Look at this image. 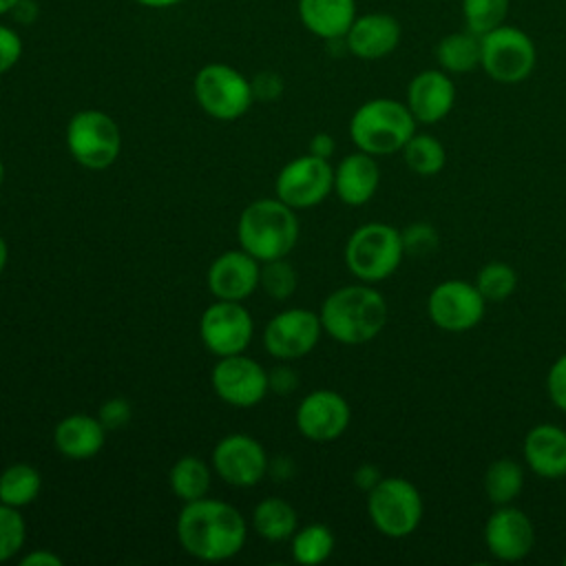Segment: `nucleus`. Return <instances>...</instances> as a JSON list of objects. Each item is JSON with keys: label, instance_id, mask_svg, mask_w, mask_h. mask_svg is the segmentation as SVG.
Returning <instances> with one entry per match:
<instances>
[{"label": "nucleus", "instance_id": "nucleus-12", "mask_svg": "<svg viewBox=\"0 0 566 566\" xmlns=\"http://www.w3.org/2000/svg\"><path fill=\"white\" fill-rule=\"evenodd\" d=\"M323 323L318 312L290 307L274 314L263 327V347L276 360H298L321 340Z\"/></svg>", "mask_w": 566, "mask_h": 566}, {"label": "nucleus", "instance_id": "nucleus-34", "mask_svg": "<svg viewBox=\"0 0 566 566\" xmlns=\"http://www.w3.org/2000/svg\"><path fill=\"white\" fill-rule=\"evenodd\" d=\"M296 270L285 259H272L261 263L259 287L274 301H287L296 292Z\"/></svg>", "mask_w": 566, "mask_h": 566}, {"label": "nucleus", "instance_id": "nucleus-21", "mask_svg": "<svg viewBox=\"0 0 566 566\" xmlns=\"http://www.w3.org/2000/svg\"><path fill=\"white\" fill-rule=\"evenodd\" d=\"M522 458L544 480L566 478V429L551 422L531 427L522 442Z\"/></svg>", "mask_w": 566, "mask_h": 566}, {"label": "nucleus", "instance_id": "nucleus-10", "mask_svg": "<svg viewBox=\"0 0 566 566\" xmlns=\"http://www.w3.org/2000/svg\"><path fill=\"white\" fill-rule=\"evenodd\" d=\"M334 192V166L316 155L290 159L274 179V195L294 210L314 208Z\"/></svg>", "mask_w": 566, "mask_h": 566}, {"label": "nucleus", "instance_id": "nucleus-23", "mask_svg": "<svg viewBox=\"0 0 566 566\" xmlns=\"http://www.w3.org/2000/svg\"><path fill=\"white\" fill-rule=\"evenodd\" d=\"M106 442V429L97 416L71 413L53 429V447L69 460H88Z\"/></svg>", "mask_w": 566, "mask_h": 566}, {"label": "nucleus", "instance_id": "nucleus-47", "mask_svg": "<svg viewBox=\"0 0 566 566\" xmlns=\"http://www.w3.org/2000/svg\"><path fill=\"white\" fill-rule=\"evenodd\" d=\"M20 4V0H0V15H7L9 11H13Z\"/></svg>", "mask_w": 566, "mask_h": 566}, {"label": "nucleus", "instance_id": "nucleus-14", "mask_svg": "<svg viewBox=\"0 0 566 566\" xmlns=\"http://www.w3.org/2000/svg\"><path fill=\"white\" fill-rule=\"evenodd\" d=\"M214 394L230 407H254L270 391V376L261 363L245 354L221 356L210 374Z\"/></svg>", "mask_w": 566, "mask_h": 566}, {"label": "nucleus", "instance_id": "nucleus-17", "mask_svg": "<svg viewBox=\"0 0 566 566\" xmlns=\"http://www.w3.org/2000/svg\"><path fill=\"white\" fill-rule=\"evenodd\" d=\"M484 546L500 562H520L535 546V526L522 509L495 506L484 524Z\"/></svg>", "mask_w": 566, "mask_h": 566}, {"label": "nucleus", "instance_id": "nucleus-7", "mask_svg": "<svg viewBox=\"0 0 566 566\" xmlns=\"http://www.w3.org/2000/svg\"><path fill=\"white\" fill-rule=\"evenodd\" d=\"M535 42L515 24L504 22L480 38V69L497 84L524 82L535 71Z\"/></svg>", "mask_w": 566, "mask_h": 566}, {"label": "nucleus", "instance_id": "nucleus-24", "mask_svg": "<svg viewBox=\"0 0 566 566\" xmlns=\"http://www.w3.org/2000/svg\"><path fill=\"white\" fill-rule=\"evenodd\" d=\"M356 15V0H298L301 24L327 42L343 40Z\"/></svg>", "mask_w": 566, "mask_h": 566}, {"label": "nucleus", "instance_id": "nucleus-19", "mask_svg": "<svg viewBox=\"0 0 566 566\" xmlns=\"http://www.w3.org/2000/svg\"><path fill=\"white\" fill-rule=\"evenodd\" d=\"M400 38L402 27L396 15L385 11H369L356 15L343 40L354 57L374 62L394 53L400 44Z\"/></svg>", "mask_w": 566, "mask_h": 566}, {"label": "nucleus", "instance_id": "nucleus-31", "mask_svg": "<svg viewBox=\"0 0 566 566\" xmlns=\"http://www.w3.org/2000/svg\"><path fill=\"white\" fill-rule=\"evenodd\" d=\"M290 539H292V557L296 564H303V566L323 564L334 553V546H336L332 528L321 522L296 528Z\"/></svg>", "mask_w": 566, "mask_h": 566}, {"label": "nucleus", "instance_id": "nucleus-37", "mask_svg": "<svg viewBox=\"0 0 566 566\" xmlns=\"http://www.w3.org/2000/svg\"><path fill=\"white\" fill-rule=\"evenodd\" d=\"M546 394L548 400L566 413V354L557 356L546 374Z\"/></svg>", "mask_w": 566, "mask_h": 566}, {"label": "nucleus", "instance_id": "nucleus-35", "mask_svg": "<svg viewBox=\"0 0 566 566\" xmlns=\"http://www.w3.org/2000/svg\"><path fill=\"white\" fill-rule=\"evenodd\" d=\"M27 542V522L20 509L0 502V564L15 557Z\"/></svg>", "mask_w": 566, "mask_h": 566}, {"label": "nucleus", "instance_id": "nucleus-40", "mask_svg": "<svg viewBox=\"0 0 566 566\" xmlns=\"http://www.w3.org/2000/svg\"><path fill=\"white\" fill-rule=\"evenodd\" d=\"M283 91V84L281 80L274 75V73H261L252 80V93H254V99H263V102H270V99H276Z\"/></svg>", "mask_w": 566, "mask_h": 566}, {"label": "nucleus", "instance_id": "nucleus-41", "mask_svg": "<svg viewBox=\"0 0 566 566\" xmlns=\"http://www.w3.org/2000/svg\"><path fill=\"white\" fill-rule=\"evenodd\" d=\"M270 376V389L272 391H276V394H290V391H294L296 389V385H298V378H296V374L290 369V367H276L272 374H268Z\"/></svg>", "mask_w": 566, "mask_h": 566}, {"label": "nucleus", "instance_id": "nucleus-9", "mask_svg": "<svg viewBox=\"0 0 566 566\" xmlns=\"http://www.w3.org/2000/svg\"><path fill=\"white\" fill-rule=\"evenodd\" d=\"M66 148L82 168L106 170L122 153L119 126L104 111L82 108L66 124Z\"/></svg>", "mask_w": 566, "mask_h": 566}, {"label": "nucleus", "instance_id": "nucleus-38", "mask_svg": "<svg viewBox=\"0 0 566 566\" xmlns=\"http://www.w3.org/2000/svg\"><path fill=\"white\" fill-rule=\"evenodd\" d=\"M22 49L24 44L18 31L7 24H0V75L11 71L20 62Z\"/></svg>", "mask_w": 566, "mask_h": 566}, {"label": "nucleus", "instance_id": "nucleus-22", "mask_svg": "<svg viewBox=\"0 0 566 566\" xmlns=\"http://www.w3.org/2000/svg\"><path fill=\"white\" fill-rule=\"evenodd\" d=\"M380 186V168L374 155L349 153L334 168V192L347 206H365Z\"/></svg>", "mask_w": 566, "mask_h": 566}, {"label": "nucleus", "instance_id": "nucleus-43", "mask_svg": "<svg viewBox=\"0 0 566 566\" xmlns=\"http://www.w3.org/2000/svg\"><path fill=\"white\" fill-rule=\"evenodd\" d=\"M20 566H62V557L49 548H33L20 559Z\"/></svg>", "mask_w": 566, "mask_h": 566}, {"label": "nucleus", "instance_id": "nucleus-2", "mask_svg": "<svg viewBox=\"0 0 566 566\" xmlns=\"http://www.w3.org/2000/svg\"><path fill=\"white\" fill-rule=\"evenodd\" d=\"M323 332L343 345H365L387 325L389 305L371 283L343 285L327 294L318 310Z\"/></svg>", "mask_w": 566, "mask_h": 566}, {"label": "nucleus", "instance_id": "nucleus-1", "mask_svg": "<svg viewBox=\"0 0 566 566\" xmlns=\"http://www.w3.org/2000/svg\"><path fill=\"white\" fill-rule=\"evenodd\" d=\"M175 531L179 546L201 562L232 559L248 539V524L239 509L208 495L184 502Z\"/></svg>", "mask_w": 566, "mask_h": 566}, {"label": "nucleus", "instance_id": "nucleus-26", "mask_svg": "<svg viewBox=\"0 0 566 566\" xmlns=\"http://www.w3.org/2000/svg\"><path fill=\"white\" fill-rule=\"evenodd\" d=\"M254 531L268 542H283L298 528L296 511L283 497H263L252 511Z\"/></svg>", "mask_w": 566, "mask_h": 566}, {"label": "nucleus", "instance_id": "nucleus-44", "mask_svg": "<svg viewBox=\"0 0 566 566\" xmlns=\"http://www.w3.org/2000/svg\"><path fill=\"white\" fill-rule=\"evenodd\" d=\"M310 155H316L321 159H332L334 153H336V142L332 135L327 133H316L312 139H310V148H307Z\"/></svg>", "mask_w": 566, "mask_h": 566}, {"label": "nucleus", "instance_id": "nucleus-3", "mask_svg": "<svg viewBox=\"0 0 566 566\" xmlns=\"http://www.w3.org/2000/svg\"><path fill=\"white\" fill-rule=\"evenodd\" d=\"M298 217L294 208L279 197H265L248 203L237 221L239 248L256 261L285 259L298 241Z\"/></svg>", "mask_w": 566, "mask_h": 566}, {"label": "nucleus", "instance_id": "nucleus-15", "mask_svg": "<svg viewBox=\"0 0 566 566\" xmlns=\"http://www.w3.org/2000/svg\"><path fill=\"white\" fill-rule=\"evenodd\" d=\"M212 471L230 486L248 489L259 484L268 469L270 458L263 444L248 433H230L223 436L210 455Z\"/></svg>", "mask_w": 566, "mask_h": 566}, {"label": "nucleus", "instance_id": "nucleus-42", "mask_svg": "<svg viewBox=\"0 0 566 566\" xmlns=\"http://www.w3.org/2000/svg\"><path fill=\"white\" fill-rule=\"evenodd\" d=\"M354 484L363 491V493H369L385 475L380 473V469L376 467V464H369V462H365V464H360V467H356V471H354Z\"/></svg>", "mask_w": 566, "mask_h": 566}, {"label": "nucleus", "instance_id": "nucleus-13", "mask_svg": "<svg viewBox=\"0 0 566 566\" xmlns=\"http://www.w3.org/2000/svg\"><path fill=\"white\" fill-rule=\"evenodd\" d=\"M199 336L217 358L243 354L254 336V321L241 301H214L199 318Z\"/></svg>", "mask_w": 566, "mask_h": 566}, {"label": "nucleus", "instance_id": "nucleus-30", "mask_svg": "<svg viewBox=\"0 0 566 566\" xmlns=\"http://www.w3.org/2000/svg\"><path fill=\"white\" fill-rule=\"evenodd\" d=\"M400 153L405 166L420 177H433L447 164V150L442 142L431 133H413Z\"/></svg>", "mask_w": 566, "mask_h": 566}, {"label": "nucleus", "instance_id": "nucleus-28", "mask_svg": "<svg viewBox=\"0 0 566 566\" xmlns=\"http://www.w3.org/2000/svg\"><path fill=\"white\" fill-rule=\"evenodd\" d=\"M42 491V475L27 462H13L0 473V502L22 509L35 502Z\"/></svg>", "mask_w": 566, "mask_h": 566}, {"label": "nucleus", "instance_id": "nucleus-39", "mask_svg": "<svg viewBox=\"0 0 566 566\" xmlns=\"http://www.w3.org/2000/svg\"><path fill=\"white\" fill-rule=\"evenodd\" d=\"M133 416L130 402L126 398H108L106 402H102L97 418L104 424V429H122Z\"/></svg>", "mask_w": 566, "mask_h": 566}, {"label": "nucleus", "instance_id": "nucleus-16", "mask_svg": "<svg viewBox=\"0 0 566 566\" xmlns=\"http://www.w3.org/2000/svg\"><path fill=\"white\" fill-rule=\"evenodd\" d=\"M352 420L345 396L334 389H314L296 407L294 422L303 438L312 442H332L340 438Z\"/></svg>", "mask_w": 566, "mask_h": 566}, {"label": "nucleus", "instance_id": "nucleus-25", "mask_svg": "<svg viewBox=\"0 0 566 566\" xmlns=\"http://www.w3.org/2000/svg\"><path fill=\"white\" fill-rule=\"evenodd\" d=\"M436 62L449 75H464L480 66V35L464 31H451L436 44Z\"/></svg>", "mask_w": 566, "mask_h": 566}, {"label": "nucleus", "instance_id": "nucleus-46", "mask_svg": "<svg viewBox=\"0 0 566 566\" xmlns=\"http://www.w3.org/2000/svg\"><path fill=\"white\" fill-rule=\"evenodd\" d=\"M7 261H9V245H7L4 237L0 234V274H2V270L7 268Z\"/></svg>", "mask_w": 566, "mask_h": 566}, {"label": "nucleus", "instance_id": "nucleus-5", "mask_svg": "<svg viewBox=\"0 0 566 566\" xmlns=\"http://www.w3.org/2000/svg\"><path fill=\"white\" fill-rule=\"evenodd\" d=\"M343 256L347 270L358 281H385L400 268L405 256L400 230L382 221L363 223L347 237Z\"/></svg>", "mask_w": 566, "mask_h": 566}, {"label": "nucleus", "instance_id": "nucleus-33", "mask_svg": "<svg viewBox=\"0 0 566 566\" xmlns=\"http://www.w3.org/2000/svg\"><path fill=\"white\" fill-rule=\"evenodd\" d=\"M511 9V0H462L460 11L464 20V29L475 35H484L500 24L506 22Z\"/></svg>", "mask_w": 566, "mask_h": 566}, {"label": "nucleus", "instance_id": "nucleus-36", "mask_svg": "<svg viewBox=\"0 0 566 566\" xmlns=\"http://www.w3.org/2000/svg\"><path fill=\"white\" fill-rule=\"evenodd\" d=\"M400 237H402L405 254H409V256H427V254L436 252V248L440 243V234H438L436 226H431L429 221H413V223L405 226L400 230Z\"/></svg>", "mask_w": 566, "mask_h": 566}, {"label": "nucleus", "instance_id": "nucleus-18", "mask_svg": "<svg viewBox=\"0 0 566 566\" xmlns=\"http://www.w3.org/2000/svg\"><path fill=\"white\" fill-rule=\"evenodd\" d=\"M405 104L411 111L416 124H438L453 111L455 84L451 75L440 66L424 69L409 80Z\"/></svg>", "mask_w": 566, "mask_h": 566}, {"label": "nucleus", "instance_id": "nucleus-32", "mask_svg": "<svg viewBox=\"0 0 566 566\" xmlns=\"http://www.w3.org/2000/svg\"><path fill=\"white\" fill-rule=\"evenodd\" d=\"M473 283L486 303H504L517 290V272L506 261H489L480 268Z\"/></svg>", "mask_w": 566, "mask_h": 566}, {"label": "nucleus", "instance_id": "nucleus-48", "mask_svg": "<svg viewBox=\"0 0 566 566\" xmlns=\"http://www.w3.org/2000/svg\"><path fill=\"white\" fill-rule=\"evenodd\" d=\"M2 181H4V164L0 159V186H2Z\"/></svg>", "mask_w": 566, "mask_h": 566}, {"label": "nucleus", "instance_id": "nucleus-20", "mask_svg": "<svg viewBox=\"0 0 566 566\" xmlns=\"http://www.w3.org/2000/svg\"><path fill=\"white\" fill-rule=\"evenodd\" d=\"M261 261L243 248L221 252L208 268V290L219 301H245L259 287Z\"/></svg>", "mask_w": 566, "mask_h": 566}, {"label": "nucleus", "instance_id": "nucleus-11", "mask_svg": "<svg viewBox=\"0 0 566 566\" xmlns=\"http://www.w3.org/2000/svg\"><path fill=\"white\" fill-rule=\"evenodd\" d=\"M486 312V301L475 283L464 279L440 281L427 298V314L431 323L451 334L473 329Z\"/></svg>", "mask_w": 566, "mask_h": 566}, {"label": "nucleus", "instance_id": "nucleus-49", "mask_svg": "<svg viewBox=\"0 0 566 566\" xmlns=\"http://www.w3.org/2000/svg\"><path fill=\"white\" fill-rule=\"evenodd\" d=\"M564 564H566V555H564Z\"/></svg>", "mask_w": 566, "mask_h": 566}, {"label": "nucleus", "instance_id": "nucleus-4", "mask_svg": "<svg viewBox=\"0 0 566 566\" xmlns=\"http://www.w3.org/2000/svg\"><path fill=\"white\" fill-rule=\"evenodd\" d=\"M416 119L405 102L394 97H371L363 102L349 119V139L374 157L400 153L416 133Z\"/></svg>", "mask_w": 566, "mask_h": 566}, {"label": "nucleus", "instance_id": "nucleus-29", "mask_svg": "<svg viewBox=\"0 0 566 566\" xmlns=\"http://www.w3.org/2000/svg\"><path fill=\"white\" fill-rule=\"evenodd\" d=\"M168 482L172 493L181 500V502H192L199 497L208 495L210 482H212V473L210 467L197 458V455H181L168 473Z\"/></svg>", "mask_w": 566, "mask_h": 566}, {"label": "nucleus", "instance_id": "nucleus-45", "mask_svg": "<svg viewBox=\"0 0 566 566\" xmlns=\"http://www.w3.org/2000/svg\"><path fill=\"white\" fill-rule=\"evenodd\" d=\"M135 2L142 7H148V9H168V7L179 4L181 0H135Z\"/></svg>", "mask_w": 566, "mask_h": 566}, {"label": "nucleus", "instance_id": "nucleus-27", "mask_svg": "<svg viewBox=\"0 0 566 566\" xmlns=\"http://www.w3.org/2000/svg\"><path fill=\"white\" fill-rule=\"evenodd\" d=\"M524 489V469L513 458H497L484 471V493L493 506L513 504Z\"/></svg>", "mask_w": 566, "mask_h": 566}, {"label": "nucleus", "instance_id": "nucleus-8", "mask_svg": "<svg viewBox=\"0 0 566 566\" xmlns=\"http://www.w3.org/2000/svg\"><path fill=\"white\" fill-rule=\"evenodd\" d=\"M199 108L219 122H232L248 113L254 102L252 82L230 64L210 62L192 80Z\"/></svg>", "mask_w": 566, "mask_h": 566}, {"label": "nucleus", "instance_id": "nucleus-6", "mask_svg": "<svg viewBox=\"0 0 566 566\" xmlns=\"http://www.w3.org/2000/svg\"><path fill=\"white\" fill-rule=\"evenodd\" d=\"M367 515L380 535L402 539L420 526L424 502L413 482L400 475H385L367 493Z\"/></svg>", "mask_w": 566, "mask_h": 566}]
</instances>
